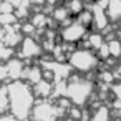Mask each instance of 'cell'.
Wrapping results in <instances>:
<instances>
[{
	"label": "cell",
	"instance_id": "cell-1",
	"mask_svg": "<svg viewBox=\"0 0 121 121\" xmlns=\"http://www.w3.org/2000/svg\"><path fill=\"white\" fill-rule=\"evenodd\" d=\"M7 75V68H4V66H0V80H2L4 76Z\"/></svg>",
	"mask_w": 121,
	"mask_h": 121
},
{
	"label": "cell",
	"instance_id": "cell-2",
	"mask_svg": "<svg viewBox=\"0 0 121 121\" xmlns=\"http://www.w3.org/2000/svg\"><path fill=\"white\" fill-rule=\"evenodd\" d=\"M0 121H13L10 116H4V118H0Z\"/></svg>",
	"mask_w": 121,
	"mask_h": 121
}]
</instances>
